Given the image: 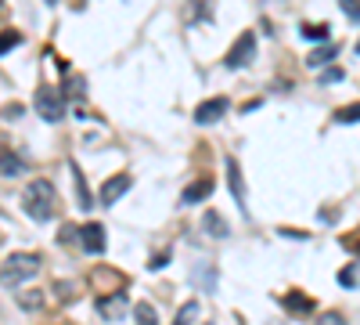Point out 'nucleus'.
<instances>
[{
	"instance_id": "11",
	"label": "nucleus",
	"mask_w": 360,
	"mask_h": 325,
	"mask_svg": "<svg viewBox=\"0 0 360 325\" xmlns=\"http://www.w3.org/2000/svg\"><path fill=\"white\" fill-rule=\"evenodd\" d=\"M332 58H339V44H321V47H314V51H310L307 66H310V69H321V66L332 62Z\"/></svg>"
},
{
	"instance_id": "26",
	"label": "nucleus",
	"mask_w": 360,
	"mask_h": 325,
	"mask_svg": "<svg viewBox=\"0 0 360 325\" xmlns=\"http://www.w3.org/2000/svg\"><path fill=\"white\" fill-rule=\"evenodd\" d=\"M321 80H328V83H335V80H342V73H339V69H328V73H324Z\"/></svg>"
},
{
	"instance_id": "17",
	"label": "nucleus",
	"mask_w": 360,
	"mask_h": 325,
	"mask_svg": "<svg viewBox=\"0 0 360 325\" xmlns=\"http://www.w3.org/2000/svg\"><path fill=\"white\" fill-rule=\"evenodd\" d=\"M18 307H22V311H40V307H44V293H40V289L18 293Z\"/></svg>"
},
{
	"instance_id": "7",
	"label": "nucleus",
	"mask_w": 360,
	"mask_h": 325,
	"mask_svg": "<svg viewBox=\"0 0 360 325\" xmlns=\"http://www.w3.org/2000/svg\"><path fill=\"white\" fill-rule=\"evenodd\" d=\"M227 185H231L234 202L242 206V214H249V202H245V177H242V163H238V159H227Z\"/></svg>"
},
{
	"instance_id": "5",
	"label": "nucleus",
	"mask_w": 360,
	"mask_h": 325,
	"mask_svg": "<svg viewBox=\"0 0 360 325\" xmlns=\"http://www.w3.org/2000/svg\"><path fill=\"white\" fill-rule=\"evenodd\" d=\"M227 109H231L227 98H209V102H202V105L195 109V123H198V127H213V123H220L224 116H227Z\"/></svg>"
},
{
	"instance_id": "16",
	"label": "nucleus",
	"mask_w": 360,
	"mask_h": 325,
	"mask_svg": "<svg viewBox=\"0 0 360 325\" xmlns=\"http://www.w3.org/2000/svg\"><path fill=\"white\" fill-rule=\"evenodd\" d=\"M62 98H72V102L86 98V80H83V76H69V80H65V91H62Z\"/></svg>"
},
{
	"instance_id": "6",
	"label": "nucleus",
	"mask_w": 360,
	"mask_h": 325,
	"mask_svg": "<svg viewBox=\"0 0 360 325\" xmlns=\"http://www.w3.org/2000/svg\"><path fill=\"white\" fill-rule=\"evenodd\" d=\"M79 246H83V253H90V257L105 253V228H101L98 221H86V224L79 228Z\"/></svg>"
},
{
	"instance_id": "13",
	"label": "nucleus",
	"mask_w": 360,
	"mask_h": 325,
	"mask_svg": "<svg viewBox=\"0 0 360 325\" xmlns=\"http://www.w3.org/2000/svg\"><path fill=\"white\" fill-rule=\"evenodd\" d=\"M198 318H202V304H198V300H188L184 307L176 311L173 325H198Z\"/></svg>"
},
{
	"instance_id": "23",
	"label": "nucleus",
	"mask_w": 360,
	"mask_h": 325,
	"mask_svg": "<svg viewBox=\"0 0 360 325\" xmlns=\"http://www.w3.org/2000/svg\"><path fill=\"white\" fill-rule=\"evenodd\" d=\"M339 8L346 11V18H349V22H356V18H360V0H339Z\"/></svg>"
},
{
	"instance_id": "10",
	"label": "nucleus",
	"mask_w": 360,
	"mask_h": 325,
	"mask_svg": "<svg viewBox=\"0 0 360 325\" xmlns=\"http://www.w3.org/2000/svg\"><path fill=\"white\" fill-rule=\"evenodd\" d=\"M209 192H213V177H198V181H191L188 188H184V199L188 206H195V202H202V199H209Z\"/></svg>"
},
{
	"instance_id": "24",
	"label": "nucleus",
	"mask_w": 360,
	"mask_h": 325,
	"mask_svg": "<svg viewBox=\"0 0 360 325\" xmlns=\"http://www.w3.org/2000/svg\"><path fill=\"white\" fill-rule=\"evenodd\" d=\"M303 37H307V40H317V37H328V25H303Z\"/></svg>"
},
{
	"instance_id": "20",
	"label": "nucleus",
	"mask_w": 360,
	"mask_h": 325,
	"mask_svg": "<svg viewBox=\"0 0 360 325\" xmlns=\"http://www.w3.org/2000/svg\"><path fill=\"white\" fill-rule=\"evenodd\" d=\"M356 271H360V268H356V260H349L346 268L339 271V286H342V289H356Z\"/></svg>"
},
{
	"instance_id": "8",
	"label": "nucleus",
	"mask_w": 360,
	"mask_h": 325,
	"mask_svg": "<svg viewBox=\"0 0 360 325\" xmlns=\"http://www.w3.org/2000/svg\"><path fill=\"white\" fill-rule=\"evenodd\" d=\"M130 185H134V181H130V173H119V177H112V181H105V188H101V202L112 206L115 199H123V195H127Z\"/></svg>"
},
{
	"instance_id": "21",
	"label": "nucleus",
	"mask_w": 360,
	"mask_h": 325,
	"mask_svg": "<svg viewBox=\"0 0 360 325\" xmlns=\"http://www.w3.org/2000/svg\"><path fill=\"white\" fill-rule=\"evenodd\" d=\"M72 177H76V185H79V206H83V210H90V206H94V199L86 195V185H83V173H79V166H72Z\"/></svg>"
},
{
	"instance_id": "15",
	"label": "nucleus",
	"mask_w": 360,
	"mask_h": 325,
	"mask_svg": "<svg viewBox=\"0 0 360 325\" xmlns=\"http://www.w3.org/2000/svg\"><path fill=\"white\" fill-rule=\"evenodd\" d=\"M285 307H292L295 314H307L314 307V300L307 297V293H285Z\"/></svg>"
},
{
	"instance_id": "18",
	"label": "nucleus",
	"mask_w": 360,
	"mask_h": 325,
	"mask_svg": "<svg viewBox=\"0 0 360 325\" xmlns=\"http://www.w3.org/2000/svg\"><path fill=\"white\" fill-rule=\"evenodd\" d=\"M134 318H137V325H159V314H155L152 304H137L134 307Z\"/></svg>"
},
{
	"instance_id": "19",
	"label": "nucleus",
	"mask_w": 360,
	"mask_h": 325,
	"mask_svg": "<svg viewBox=\"0 0 360 325\" xmlns=\"http://www.w3.org/2000/svg\"><path fill=\"white\" fill-rule=\"evenodd\" d=\"M18 44H22V33H18V29H4V33H0V54L15 51Z\"/></svg>"
},
{
	"instance_id": "9",
	"label": "nucleus",
	"mask_w": 360,
	"mask_h": 325,
	"mask_svg": "<svg viewBox=\"0 0 360 325\" xmlns=\"http://www.w3.org/2000/svg\"><path fill=\"white\" fill-rule=\"evenodd\" d=\"M98 307H101V314H105V318H115V321L130 311L127 293H115V297H101V304H98Z\"/></svg>"
},
{
	"instance_id": "12",
	"label": "nucleus",
	"mask_w": 360,
	"mask_h": 325,
	"mask_svg": "<svg viewBox=\"0 0 360 325\" xmlns=\"http://www.w3.org/2000/svg\"><path fill=\"white\" fill-rule=\"evenodd\" d=\"M202 228H205L209 235H213V239H227V235H231V228L224 224V217H220V214H213V210H209V214L202 217Z\"/></svg>"
},
{
	"instance_id": "25",
	"label": "nucleus",
	"mask_w": 360,
	"mask_h": 325,
	"mask_svg": "<svg viewBox=\"0 0 360 325\" xmlns=\"http://www.w3.org/2000/svg\"><path fill=\"white\" fill-rule=\"evenodd\" d=\"M339 123H356V105H349V109H342L339 116H335Z\"/></svg>"
},
{
	"instance_id": "2",
	"label": "nucleus",
	"mask_w": 360,
	"mask_h": 325,
	"mask_svg": "<svg viewBox=\"0 0 360 325\" xmlns=\"http://www.w3.org/2000/svg\"><path fill=\"white\" fill-rule=\"evenodd\" d=\"M54 199H58L54 185L47 181V177H37V181H29V188H25V195H22V206H25V214L33 217V221H51Z\"/></svg>"
},
{
	"instance_id": "14",
	"label": "nucleus",
	"mask_w": 360,
	"mask_h": 325,
	"mask_svg": "<svg viewBox=\"0 0 360 325\" xmlns=\"http://www.w3.org/2000/svg\"><path fill=\"white\" fill-rule=\"evenodd\" d=\"M0 173H4V177H18V173H25V163L15 152H0Z\"/></svg>"
},
{
	"instance_id": "3",
	"label": "nucleus",
	"mask_w": 360,
	"mask_h": 325,
	"mask_svg": "<svg viewBox=\"0 0 360 325\" xmlns=\"http://www.w3.org/2000/svg\"><path fill=\"white\" fill-rule=\"evenodd\" d=\"M33 105H37V112H40V120H47V123H58V120L65 116V98H62V91H58V87H51V83H40V87H37Z\"/></svg>"
},
{
	"instance_id": "1",
	"label": "nucleus",
	"mask_w": 360,
	"mask_h": 325,
	"mask_svg": "<svg viewBox=\"0 0 360 325\" xmlns=\"http://www.w3.org/2000/svg\"><path fill=\"white\" fill-rule=\"evenodd\" d=\"M40 268H44L40 253H11L4 264H0V286L15 289V286H22V282H29V278H37Z\"/></svg>"
},
{
	"instance_id": "22",
	"label": "nucleus",
	"mask_w": 360,
	"mask_h": 325,
	"mask_svg": "<svg viewBox=\"0 0 360 325\" xmlns=\"http://www.w3.org/2000/svg\"><path fill=\"white\" fill-rule=\"evenodd\" d=\"M317 325H346V314L342 311H324V314H317Z\"/></svg>"
},
{
	"instance_id": "4",
	"label": "nucleus",
	"mask_w": 360,
	"mask_h": 325,
	"mask_svg": "<svg viewBox=\"0 0 360 325\" xmlns=\"http://www.w3.org/2000/svg\"><path fill=\"white\" fill-rule=\"evenodd\" d=\"M252 58H256V33H252V29H245V33L234 40V47L227 51L224 66H227V69H245Z\"/></svg>"
}]
</instances>
